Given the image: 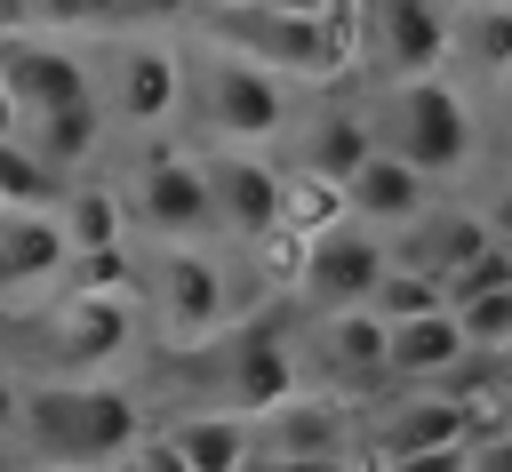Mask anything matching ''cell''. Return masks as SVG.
I'll list each match as a JSON object with an SVG mask.
<instances>
[{"label": "cell", "instance_id": "obj_12", "mask_svg": "<svg viewBox=\"0 0 512 472\" xmlns=\"http://www.w3.org/2000/svg\"><path fill=\"white\" fill-rule=\"evenodd\" d=\"M480 400L448 392V384H400L376 416H368V448L376 456H408V448H464L480 432Z\"/></svg>", "mask_w": 512, "mask_h": 472}, {"label": "cell", "instance_id": "obj_2", "mask_svg": "<svg viewBox=\"0 0 512 472\" xmlns=\"http://www.w3.org/2000/svg\"><path fill=\"white\" fill-rule=\"evenodd\" d=\"M368 136H376L384 152H400L408 168H424V176H456V168H472V144H480L464 88H448L440 72L384 80L376 104H368Z\"/></svg>", "mask_w": 512, "mask_h": 472}, {"label": "cell", "instance_id": "obj_39", "mask_svg": "<svg viewBox=\"0 0 512 472\" xmlns=\"http://www.w3.org/2000/svg\"><path fill=\"white\" fill-rule=\"evenodd\" d=\"M8 136H24V104L0 88V144H8Z\"/></svg>", "mask_w": 512, "mask_h": 472}, {"label": "cell", "instance_id": "obj_24", "mask_svg": "<svg viewBox=\"0 0 512 472\" xmlns=\"http://www.w3.org/2000/svg\"><path fill=\"white\" fill-rule=\"evenodd\" d=\"M24 136H32L56 168H80V160H96V144H104V104H96V96H80V104H64V112L24 120Z\"/></svg>", "mask_w": 512, "mask_h": 472}, {"label": "cell", "instance_id": "obj_25", "mask_svg": "<svg viewBox=\"0 0 512 472\" xmlns=\"http://www.w3.org/2000/svg\"><path fill=\"white\" fill-rule=\"evenodd\" d=\"M56 200H64V168L32 136H8L0 144V208H56Z\"/></svg>", "mask_w": 512, "mask_h": 472}, {"label": "cell", "instance_id": "obj_34", "mask_svg": "<svg viewBox=\"0 0 512 472\" xmlns=\"http://www.w3.org/2000/svg\"><path fill=\"white\" fill-rule=\"evenodd\" d=\"M128 472H192V464H184V456H176L160 432H144V440L128 448Z\"/></svg>", "mask_w": 512, "mask_h": 472}, {"label": "cell", "instance_id": "obj_3", "mask_svg": "<svg viewBox=\"0 0 512 472\" xmlns=\"http://www.w3.org/2000/svg\"><path fill=\"white\" fill-rule=\"evenodd\" d=\"M208 40L256 56V64L280 72V80H344V72L360 64L344 16H288V8H264V0L208 16Z\"/></svg>", "mask_w": 512, "mask_h": 472}, {"label": "cell", "instance_id": "obj_21", "mask_svg": "<svg viewBox=\"0 0 512 472\" xmlns=\"http://www.w3.org/2000/svg\"><path fill=\"white\" fill-rule=\"evenodd\" d=\"M160 440L192 464V472H240L248 448H256V416L232 408V400H208V408H176L160 424Z\"/></svg>", "mask_w": 512, "mask_h": 472}, {"label": "cell", "instance_id": "obj_9", "mask_svg": "<svg viewBox=\"0 0 512 472\" xmlns=\"http://www.w3.org/2000/svg\"><path fill=\"white\" fill-rule=\"evenodd\" d=\"M352 48H360V64L376 80L440 72L448 16H440V0H352Z\"/></svg>", "mask_w": 512, "mask_h": 472}, {"label": "cell", "instance_id": "obj_30", "mask_svg": "<svg viewBox=\"0 0 512 472\" xmlns=\"http://www.w3.org/2000/svg\"><path fill=\"white\" fill-rule=\"evenodd\" d=\"M136 264H128V240H104V248H72L64 264V288H104V296H128Z\"/></svg>", "mask_w": 512, "mask_h": 472}, {"label": "cell", "instance_id": "obj_10", "mask_svg": "<svg viewBox=\"0 0 512 472\" xmlns=\"http://www.w3.org/2000/svg\"><path fill=\"white\" fill-rule=\"evenodd\" d=\"M200 168H208V200H216V232H232V240H272V232H288V176L256 152V144H216V152H200Z\"/></svg>", "mask_w": 512, "mask_h": 472}, {"label": "cell", "instance_id": "obj_1", "mask_svg": "<svg viewBox=\"0 0 512 472\" xmlns=\"http://www.w3.org/2000/svg\"><path fill=\"white\" fill-rule=\"evenodd\" d=\"M16 440L32 448V464L112 472V464H128V448L144 440V408H136V392H120L112 376H40V384H24V424H16Z\"/></svg>", "mask_w": 512, "mask_h": 472}, {"label": "cell", "instance_id": "obj_23", "mask_svg": "<svg viewBox=\"0 0 512 472\" xmlns=\"http://www.w3.org/2000/svg\"><path fill=\"white\" fill-rule=\"evenodd\" d=\"M448 48L480 72H512V0H464L448 16Z\"/></svg>", "mask_w": 512, "mask_h": 472}, {"label": "cell", "instance_id": "obj_15", "mask_svg": "<svg viewBox=\"0 0 512 472\" xmlns=\"http://www.w3.org/2000/svg\"><path fill=\"white\" fill-rule=\"evenodd\" d=\"M304 320H312L304 344H312V360H320V376H328L336 392H376V384H392V376H384V320H376L368 304L304 312Z\"/></svg>", "mask_w": 512, "mask_h": 472}, {"label": "cell", "instance_id": "obj_16", "mask_svg": "<svg viewBox=\"0 0 512 472\" xmlns=\"http://www.w3.org/2000/svg\"><path fill=\"white\" fill-rule=\"evenodd\" d=\"M72 240L56 208H0V296H40L64 288Z\"/></svg>", "mask_w": 512, "mask_h": 472}, {"label": "cell", "instance_id": "obj_19", "mask_svg": "<svg viewBox=\"0 0 512 472\" xmlns=\"http://www.w3.org/2000/svg\"><path fill=\"white\" fill-rule=\"evenodd\" d=\"M336 192H344V216H360V224H376V232H400L408 216H424V208H432V176H424V168H408V160H400V152H384V144H376V152H368Z\"/></svg>", "mask_w": 512, "mask_h": 472}, {"label": "cell", "instance_id": "obj_40", "mask_svg": "<svg viewBox=\"0 0 512 472\" xmlns=\"http://www.w3.org/2000/svg\"><path fill=\"white\" fill-rule=\"evenodd\" d=\"M264 8H288V16H320V0H264Z\"/></svg>", "mask_w": 512, "mask_h": 472}, {"label": "cell", "instance_id": "obj_7", "mask_svg": "<svg viewBox=\"0 0 512 472\" xmlns=\"http://www.w3.org/2000/svg\"><path fill=\"white\" fill-rule=\"evenodd\" d=\"M384 264H392V248H384L376 224L328 216V224L304 232V256H296L288 280H296V304L304 312H344V304H368V288L384 280Z\"/></svg>", "mask_w": 512, "mask_h": 472}, {"label": "cell", "instance_id": "obj_31", "mask_svg": "<svg viewBox=\"0 0 512 472\" xmlns=\"http://www.w3.org/2000/svg\"><path fill=\"white\" fill-rule=\"evenodd\" d=\"M464 472H512V424H480L464 448Z\"/></svg>", "mask_w": 512, "mask_h": 472}, {"label": "cell", "instance_id": "obj_13", "mask_svg": "<svg viewBox=\"0 0 512 472\" xmlns=\"http://www.w3.org/2000/svg\"><path fill=\"white\" fill-rule=\"evenodd\" d=\"M352 440H360V416L336 384L328 392L296 384L272 408H256V448H272V456H352Z\"/></svg>", "mask_w": 512, "mask_h": 472}, {"label": "cell", "instance_id": "obj_44", "mask_svg": "<svg viewBox=\"0 0 512 472\" xmlns=\"http://www.w3.org/2000/svg\"><path fill=\"white\" fill-rule=\"evenodd\" d=\"M496 248H504V256H512V240H496Z\"/></svg>", "mask_w": 512, "mask_h": 472}, {"label": "cell", "instance_id": "obj_5", "mask_svg": "<svg viewBox=\"0 0 512 472\" xmlns=\"http://www.w3.org/2000/svg\"><path fill=\"white\" fill-rule=\"evenodd\" d=\"M32 336H40V376H112V368L136 352L144 320L128 312V296L64 288V296L32 320Z\"/></svg>", "mask_w": 512, "mask_h": 472}, {"label": "cell", "instance_id": "obj_35", "mask_svg": "<svg viewBox=\"0 0 512 472\" xmlns=\"http://www.w3.org/2000/svg\"><path fill=\"white\" fill-rule=\"evenodd\" d=\"M32 24H80V16H96L104 0H16Z\"/></svg>", "mask_w": 512, "mask_h": 472}, {"label": "cell", "instance_id": "obj_20", "mask_svg": "<svg viewBox=\"0 0 512 472\" xmlns=\"http://www.w3.org/2000/svg\"><path fill=\"white\" fill-rule=\"evenodd\" d=\"M488 240H496V232H488L480 208H440V200H432L424 216H408L400 232H384L392 264H416V272H432V280H448L456 264H472Z\"/></svg>", "mask_w": 512, "mask_h": 472}, {"label": "cell", "instance_id": "obj_4", "mask_svg": "<svg viewBox=\"0 0 512 472\" xmlns=\"http://www.w3.org/2000/svg\"><path fill=\"white\" fill-rule=\"evenodd\" d=\"M144 320L176 352L224 336L232 328V272H224V256H208L200 240H160V256L144 264Z\"/></svg>", "mask_w": 512, "mask_h": 472}, {"label": "cell", "instance_id": "obj_32", "mask_svg": "<svg viewBox=\"0 0 512 472\" xmlns=\"http://www.w3.org/2000/svg\"><path fill=\"white\" fill-rule=\"evenodd\" d=\"M472 448V440H464ZM464 448H408V456H376V472H464Z\"/></svg>", "mask_w": 512, "mask_h": 472}, {"label": "cell", "instance_id": "obj_36", "mask_svg": "<svg viewBox=\"0 0 512 472\" xmlns=\"http://www.w3.org/2000/svg\"><path fill=\"white\" fill-rule=\"evenodd\" d=\"M16 424H24V376L0 368V440H16Z\"/></svg>", "mask_w": 512, "mask_h": 472}, {"label": "cell", "instance_id": "obj_28", "mask_svg": "<svg viewBox=\"0 0 512 472\" xmlns=\"http://www.w3.org/2000/svg\"><path fill=\"white\" fill-rule=\"evenodd\" d=\"M440 304V280L416 272V264H384V280L368 288V312L376 320H408V312H432Z\"/></svg>", "mask_w": 512, "mask_h": 472}, {"label": "cell", "instance_id": "obj_41", "mask_svg": "<svg viewBox=\"0 0 512 472\" xmlns=\"http://www.w3.org/2000/svg\"><path fill=\"white\" fill-rule=\"evenodd\" d=\"M224 8H248V0H192V16H224Z\"/></svg>", "mask_w": 512, "mask_h": 472}, {"label": "cell", "instance_id": "obj_11", "mask_svg": "<svg viewBox=\"0 0 512 472\" xmlns=\"http://www.w3.org/2000/svg\"><path fill=\"white\" fill-rule=\"evenodd\" d=\"M120 208H128V216H136L152 240H208V232H216L208 168H200L192 152H152V160L128 176Z\"/></svg>", "mask_w": 512, "mask_h": 472}, {"label": "cell", "instance_id": "obj_38", "mask_svg": "<svg viewBox=\"0 0 512 472\" xmlns=\"http://www.w3.org/2000/svg\"><path fill=\"white\" fill-rule=\"evenodd\" d=\"M104 8H120V16H184L192 0H104Z\"/></svg>", "mask_w": 512, "mask_h": 472}, {"label": "cell", "instance_id": "obj_43", "mask_svg": "<svg viewBox=\"0 0 512 472\" xmlns=\"http://www.w3.org/2000/svg\"><path fill=\"white\" fill-rule=\"evenodd\" d=\"M32 472H88V464H32Z\"/></svg>", "mask_w": 512, "mask_h": 472}, {"label": "cell", "instance_id": "obj_22", "mask_svg": "<svg viewBox=\"0 0 512 472\" xmlns=\"http://www.w3.org/2000/svg\"><path fill=\"white\" fill-rule=\"evenodd\" d=\"M376 152V136H368V112H320L312 128H304V176H328V184H344L360 160Z\"/></svg>", "mask_w": 512, "mask_h": 472}, {"label": "cell", "instance_id": "obj_37", "mask_svg": "<svg viewBox=\"0 0 512 472\" xmlns=\"http://www.w3.org/2000/svg\"><path fill=\"white\" fill-rule=\"evenodd\" d=\"M480 216H488V232H496V240H512V176H504V192H488V200H480Z\"/></svg>", "mask_w": 512, "mask_h": 472}, {"label": "cell", "instance_id": "obj_6", "mask_svg": "<svg viewBox=\"0 0 512 472\" xmlns=\"http://www.w3.org/2000/svg\"><path fill=\"white\" fill-rule=\"evenodd\" d=\"M200 120L216 128V144H272L288 128V80L264 72L240 48H200Z\"/></svg>", "mask_w": 512, "mask_h": 472}, {"label": "cell", "instance_id": "obj_18", "mask_svg": "<svg viewBox=\"0 0 512 472\" xmlns=\"http://www.w3.org/2000/svg\"><path fill=\"white\" fill-rule=\"evenodd\" d=\"M464 360H472V344H464V328H456L448 304L408 312V320H384V376L392 384H448Z\"/></svg>", "mask_w": 512, "mask_h": 472}, {"label": "cell", "instance_id": "obj_27", "mask_svg": "<svg viewBox=\"0 0 512 472\" xmlns=\"http://www.w3.org/2000/svg\"><path fill=\"white\" fill-rule=\"evenodd\" d=\"M448 392L480 400V416H488V424H512V336H504L496 352H472V360L448 376Z\"/></svg>", "mask_w": 512, "mask_h": 472}, {"label": "cell", "instance_id": "obj_26", "mask_svg": "<svg viewBox=\"0 0 512 472\" xmlns=\"http://www.w3.org/2000/svg\"><path fill=\"white\" fill-rule=\"evenodd\" d=\"M56 216H64V240H72V248H104V240H128V208H120V192H96V184H64Z\"/></svg>", "mask_w": 512, "mask_h": 472}, {"label": "cell", "instance_id": "obj_8", "mask_svg": "<svg viewBox=\"0 0 512 472\" xmlns=\"http://www.w3.org/2000/svg\"><path fill=\"white\" fill-rule=\"evenodd\" d=\"M200 352H208V376L224 384V400H232V408H248V416L304 384L296 336H288L272 312H264V320H256V312H248V320H232V328H224V336H208Z\"/></svg>", "mask_w": 512, "mask_h": 472}, {"label": "cell", "instance_id": "obj_14", "mask_svg": "<svg viewBox=\"0 0 512 472\" xmlns=\"http://www.w3.org/2000/svg\"><path fill=\"white\" fill-rule=\"evenodd\" d=\"M0 88L24 104V120H40V112H64V104L96 96V88H88V64H80L64 40H40V32L0 40Z\"/></svg>", "mask_w": 512, "mask_h": 472}, {"label": "cell", "instance_id": "obj_42", "mask_svg": "<svg viewBox=\"0 0 512 472\" xmlns=\"http://www.w3.org/2000/svg\"><path fill=\"white\" fill-rule=\"evenodd\" d=\"M320 16H344L352 24V0H320Z\"/></svg>", "mask_w": 512, "mask_h": 472}, {"label": "cell", "instance_id": "obj_33", "mask_svg": "<svg viewBox=\"0 0 512 472\" xmlns=\"http://www.w3.org/2000/svg\"><path fill=\"white\" fill-rule=\"evenodd\" d=\"M240 472H352V456H272V448H248Z\"/></svg>", "mask_w": 512, "mask_h": 472}, {"label": "cell", "instance_id": "obj_17", "mask_svg": "<svg viewBox=\"0 0 512 472\" xmlns=\"http://www.w3.org/2000/svg\"><path fill=\"white\" fill-rule=\"evenodd\" d=\"M184 104V56L160 40H120L112 48V112L128 128H160Z\"/></svg>", "mask_w": 512, "mask_h": 472}, {"label": "cell", "instance_id": "obj_29", "mask_svg": "<svg viewBox=\"0 0 512 472\" xmlns=\"http://www.w3.org/2000/svg\"><path fill=\"white\" fill-rule=\"evenodd\" d=\"M448 312H456V328H464L472 352H496V344L512 336V280H504V288H480V296H464V304H448Z\"/></svg>", "mask_w": 512, "mask_h": 472}]
</instances>
